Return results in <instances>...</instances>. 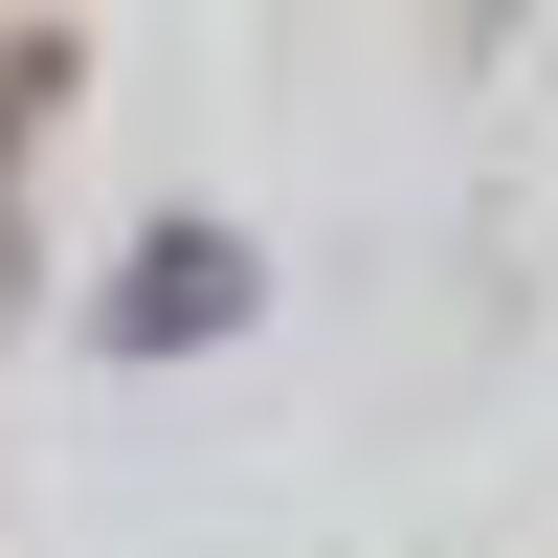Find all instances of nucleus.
Here are the masks:
<instances>
[{
	"label": "nucleus",
	"instance_id": "nucleus-1",
	"mask_svg": "<svg viewBox=\"0 0 558 558\" xmlns=\"http://www.w3.org/2000/svg\"><path fill=\"white\" fill-rule=\"evenodd\" d=\"M268 313V268H246V223H157V246L112 268V357H223Z\"/></svg>",
	"mask_w": 558,
	"mask_h": 558
},
{
	"label": "nucleus",
	"instance_id": "nucleus-2",
	"mask_svg": "<svg viewBox=\"0 0 558 558\" xmlns=\"http://www.w3.org/2000/svg\"><path fill=\"white\" fill-rule=\"evenodd\" d=\"M45 89H68V68L23 45V68H0V313H23V157H45Z\"/></svg>",
	"mask_w": 558,
	"mask_h": 558
}]
</instances>
